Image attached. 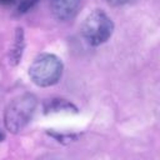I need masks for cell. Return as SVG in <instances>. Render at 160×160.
<instances>
[{"label": "cell", "instance_id": "52a82bcc", "mask_svg": "<svg viewBox=\"0 0 160 160\" xmlns=\"http://www.w3.org/2000/svg\"><path fill=\"white\" fill-rule=\"evenodd\" d=\"M38 1L39 0H20V2L18 4V8H16V14L18 15L26 14L38 4Z\"/></svg>", "mask_w": 160, "mask_h": 160}, {"label": "cell", "instance_id": "8992f818", "mask_svg": "<svg viewBox=\"0 0 160 160\" xmlns=\"http://www.w3.org/2000/svg\"><path fill=\"white\" fill-rule=\"evenodd\" d=\"M24 49H25L24 30H22V28H16L14 44H12V48L10 49V52H9V62H10V65L15 66V65H18L20 62L22 52H24Z\"/></svg>", "mask_w": 160, "mask_h": 160}, {"label": "cell", "instance_id": "ba28073f", "mask_svg": "<svg viewBox=\"0 0 160 160\" xmlns=\"http://www.w3.org/2000/svg\"><path fill=\"white\" fill-rule=\"evenodd\" d=\"M49 134H50V132H49ZM50 135L54 136L55 139H58V141H59L60 139H65L66 141H71V140H75V139L78 138V135H61V134L59 135V134H55V132H51Z\"/></svg>", "mask_w": 160, "mask_h": 160}, {"label": "cell", "instance_id": "9c48e42d", "mask_svg": "<svg viewBox=\"0 0 160 160\" xmlns=\"http://www.w3.org/2000/svg\"><path fill=\"white\" fill-rule=\"evenodd\" d=\"M108 1L112 5H126V4L132 2L134 0H108Z\"/></svg>", "mask_w": 160, "mask_h": 160}, {"label": "cell", "instance_id": "8fae6325", "mask_svg": "<svg viewBox=\"0 0 160 160\" xmlns=\"http://www.w3.org/2000/svg\"><path fill=\"white\" fill-rule=\"evenodd\" d=\"M4 139H5V134H4V132H2V130L0 129V142H1Z\"/></svg>", "mask_w": 160, "mask_h": 160}, {"label": "cell", "instance_id": "5b68a950", "mask_svg": "<svg viewBox=\"0 0 160 160\" xmlns=\"http://www.w3.org/2000/svg\"><path fill=\"white\" fill-rule=\"evenodd\" d=\"M44 114H54V112H79V109L66 99L62 98H52L44 102L42 105Z\"/></svg>", "mask_w": 160, "mask_h": 160}, {"label": "cell", "instance_id": "30bf717a", "mask_svg": "<svg viewBox=\"0 0 160 160\" xmlns=\"http://www.w3.org/2000/svg\"><path fill=\"white\" fill-rule=\"evenodd\" d=\"M18 0H0V5L1 6H9V5H12L15 4Z\"/></svg>", "mask_w": 160, "mask_h": 160}, {"label": "cell", "instance_id": "3957f363", "mask_svg": "<svg viewBox=\"0 0 160 160\" xmlns=\"http://www.w3.org/2000/svg\"><path fill=\"white\" fill-rule=\"evenodd\" d=\"M114 31L111 18L101 9H94L86 15L81 24V34L91 46H99L106 42Z\"/></svg>", "mask_w": 160, "mask_h": 160}, {"label": "cell", "instance_id": "6da1fadb", "mask_svg": "<svg viewBox=\"0 0 160 160\" xmlns=\"http://www.w3.org/2000/svg\"><path fill=\"white\" fill-rule=\"evenodd\" d=\"M38 106V99L35 95L26 92L12 99L5 109L4 124L6 130L12 134H18L24 130L31 121Z\"/></svg>", "mask_w": 160, "mask_h": 160}, {"label": "cell", "instance_id": "277c9868", "mask_svg": "<svg viewBox=\"0 0 160 160\" xmlns=\"http://www.w3.org/2000/svg\"><path fill=\"white\" fill-rule=\"evenodd\" d=\"M81 0H50V10L59 21L74 19L79 11Z\"/></svg>", "mask_w": 160, "mask_h": 160}, {"label": "cell", "instance_id": "7a4b0ae2", "mask_svg": "<svg viewBox=\"0 0 160 160\" xmlns=\"http://www.w3.org/2000/svg\"><path fill=\"white\" fill-rule=\"evenodd\" d=\"M62 61L54 54L44 52L38 55L29 66V76L31 81L40 86L48 88L55 85L62 75Z\"/></svg>", "mask_w": 160, "mask_h": 160}]
</instances>
